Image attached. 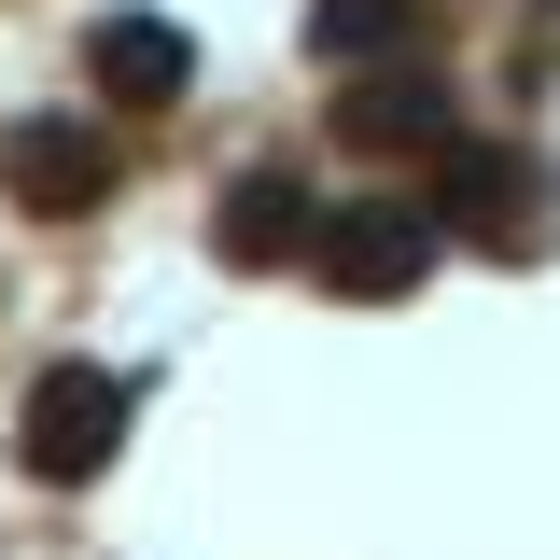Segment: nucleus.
I'll return each instance as SVG.
<instances>
[{"label": "nucleus", "instance_id": "f257e3e1", "mask_svg": "<svg viewBox=\"0 0 560 560\" xmlns=\"http://www.w3.org/2000/svg\"><path fill=\"white\" fill-rule=\"evenodd\" d=\"M113 420H127V393H113V378H43V407H28L43 477H84V463L113 448Z\"/></svg>", "mask_w": 560, "mask_h": 560}]
</instances>
